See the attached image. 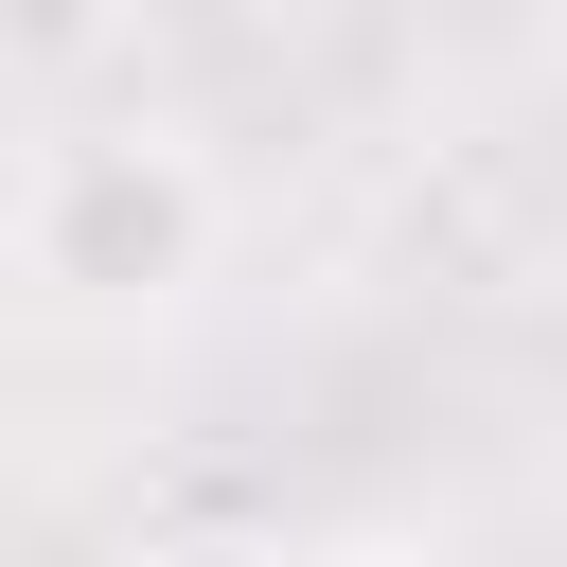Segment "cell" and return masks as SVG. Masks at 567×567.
<instances>
[{
	"label": "cell",
	"mask_w": 567,
	"mask_h": 567,
	"mask_svg": "<svg viewBox=\"0 0 567 567\" xmlns=\"http://www.w3.org/2000/svg\"><path fill=\"white\" fill-rule=\"evenodd\" d=\"M0 248H18V284L71 301V319H159V301L213 284L230 177H213L177 124H53V142L18 159V195H0Z\"/></svg>",
	"instance_id": "obj_1"
},
{
	"label": "cell",
	"mask_w": 567,
	"mask_h": 567,
	"mask_svg": "<svg viewBox=\"0 0 567 567\" xmlns=\"http://www.w3.org/2000/svg\"><path fill=\"white\" fill-rule=\"evenodd\" d=\"M301 567H425V549H301Z\"/></svg>",
	"instance_id": "obj_2"
},
{
	"label": "cell",
	"mask_w": 567,
	"mask_h": 567,
	"mask_svg": "<svg viewBox=\"0 0 567 567\" xmlns=\"http://www.w3.org/2000/svg\"><path fill=\"white\" fill-rule=\"evenodd\" d=\"M248 18H284V0H248Z\"/></svg>",
	"instance_id": "obj_3"
}]
</instances>
